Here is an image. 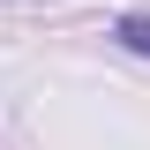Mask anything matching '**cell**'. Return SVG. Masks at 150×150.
<instances>
[{"label":"cell","instance_id":"6da1fadb","mask_svg":"<svg viewBox=\"0 0 150 150\" xmlns=\"http://www.w3.org/2000/svg\"><path fill=\"white\" fill-rule=\"evenodd\" d=\"M112 38H120L128 53H143V60H150V15H120V23H112Z\"/></svg>","mask_w":150,"mask_h":150}]
</instances>
